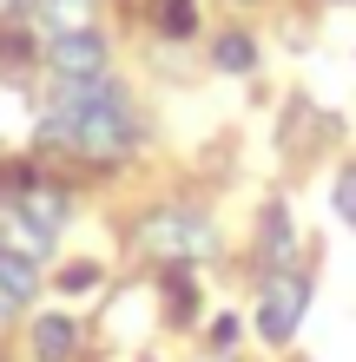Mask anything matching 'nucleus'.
<instances>
[{
  "label": "nucleus",
  "instance_id": "nucleus-9",
  "mask_svg": "<svg viewBox=\"0 0 356 362\" xmlns=\"http://www.w3.org/2000/svg\"><path fill=\"white\" fill-rule=\"evenodd\" d=\"M152 27L172 33V40H185V33L198 27V0H152Z\"/></svg>",
  "mask_w": 356,
  "mask_h": 362
},
{
  "label": "nucleus",
  "instance_id": "nucleus-11",
  "mask_svg": "<svg viewBox=\"0 0 356 362\" xmlns=\"http://www.w3.org/2000/svg\"><path fill=\"white\" fill-rule=\"evenodd\" d=\"M165 310H172V323H192L198 290H192V276H185V270H165Z\"/></svg>",
  "mask_w": 356,
  "mask_h": 362
},
{
  "label": "nucleus",
  "instance_id": "nucleus-14",
  "mask_svg": "<svg viewBox=\"0 0 356 362\" xmlns=\"http://www.w3.org/2000/svg\"><path fill=\"white\" fill-rule=\"evenodd\" d=\"M93 284H99V270H93V264H67V270H59V290H73V296H79V290H93Z\"/></svg>",
  "mask_w": 356,
  "mask_h": 362
},
{
  "label": "nucleus",
  "instance_id": "nucleus-5",
  "mask_svg": "<svg viewBox=\"0 0 356 362\" xmlns=\"http://www.w3.org/2000/svg\"><path fill=\"white\" fill-rule=\"evenodd\" d=\"M13 218H20V224H33V230H40V238H53V230H59V224H67V198H59V191H53V185H33V191H27V198H20V204H13Z\"/></svg>",
  "mask_w": 356,
  "mask_h": 362
},
{
  "label": "nucleus",
  "instance_id": "nucleus-6",
  "mask_svg": "<svg viewBox=\"0 0 356 362\" xmlns=\"http://www.w3.org/2000/svg\"><path fill=\"white\" fill-rule=\"evenodd\" d=\"M33 290H40L33 257H20V250H7V244H0V310H20V303H33Z\"/></svg>",
  "mask_w": 356,
  "mask_h": 362
},
{
  "label": "nucleus",
  "instance_id": "nucleus-16",
  "mask_svg": "<svg viewBox=\"0 0 356 362\" xmlns=\"http://www.w3.org/2000/svg\"><path fill=\"white\" fill-rule=\"evenodd\" d=\"M238 343V316H218L212 323V349H231Z\"/></svg>",
  "mask_w": 356,
  "mask_h": 362
},
{
  "label": "nucleus",
  "instance_id": "nucleus-10",
  "mask_svg": "<svg viewBox=\"0 0 356 362\" xmlns=\"http://www.w3.org/2000/svg\"><path fill=\"white\" fill-rule=\"evenodd\" d=\"M212 59H218L224 73H251V66H258V47H251L244 33H218V47H212Z\"/></svg>",
  "mask_w": 356,
  "mask_h": 362
},
{
  "label": "nucleus",
  "instance_id": "nucleus-1",
  "mask_svg": "<svg viewBox=\"0 0 356 362\" xmlns=\"http://www.w3.org/2000/svg\"><path fill=\"white\" fill-rule=\"evenodd\" d=\"M59 119L73 125V152H86V158H119V152H132V139H139V119L125 112V99H93V105H53Z\"/></svg>",
  "mask_w": 356,
  "mask_h": 362
},
{
  "label": "nucleus",
  "instance_id": "nucleus-7",
  "mask_svg": "<svg viewBox=\"0 0 356 362\" xmlns=\"http://www.w3.org/2000/svg\"><path fill=\"white\" fill-rule=\"evenodd\" d=\"M79 349V329L67 323V316H40V323H33V356L40 362H67Z\"/></svg>",
  "mask_w": 356,
  "mask_h": 362
},
{
  "label": "nucleus",
  "instance_id": "nucleus-4",
  "mask_svg": "<svg viewBox=\"0 0 356 362\" xmlns=\"http://www.w3.org/2000/svg\"><path fill=\"white\" fill-rule=\"evenodd\" d=\"M47 66H53L59 79H93V73H106V33H93V27L53 33V47H47Z\"/></svg>",
  "mask_w": 356,
  "mask_h": 362
},
{
  "label": "nucleus",
  "instance_id": "nucleus-2",
  "mask_svg": "<svg viewBox=\"0 0 356 362\" xmlns=\"http://www.w3.org/2000/svg\"><path fill=\"white\" fill-rule=\"evenodd\" d=\"M145 244L159 257H218V230L198 211H152L145 218Z\"/></svg>",
  "mask_w": 356,
  "mask_h": 362
},
{
  "label": "nucleus",
  "instance_id": "nucleus-12",
  "mask_svg": "<svg viewBox=\"0 0 356 362\" xmlns=\"http://www.w3.org/2000/svg\"><path fill=\"white\" fill-rule=\"evenodd\" d=\"M86 13H93V0H40V20H47L53 33H73Z\"/></svg>",
  "mask_w": 356,
  "mask_h": 362
},
{
  "label": "nucleus",
  "instance_id": "nucleus-15",
  "mask_svg": "<svg viewBox=\"0 0 356 362\" xmlns=\"http://www.w3.org/2000/svg\"><path fill=\"white\" fill-rule=\"evenodd\" d=\"M337 211L356 224V165H350V172H337Z\"/></svg>",
  "mask_w": 356,
  "mask_h": 362
},
{
  "label": "nucleus",
  "instance_id": "nucleus-3",
  "mask_svg": "<svg viewBox=\"0 0 356 362\" xmlns=\"http://www.w3.org/2000/svg\"><path fill=\"white\" fill-rule=\"evenodd\" d=\"M304 303H310V284L297 270H277L264 284V303H258V336L264 343H290L297 323H304Z\"/></svg>",
  "mask_w": 356,
  "mask_h": 362
},
{
  "label": "nucleus",
  "instance_id": "nucleus-8",
  "mask_svg": "<svg viewBox=\"0 0 356 362\" xmlns=\"http://www.w3.org/2000/svg\"><path fill=\"white\" fill-rule=\"evenodd\" d=\"M264 257L277 270H290V257H297V230H290V218L277 204H270V218H264Z\"/></svg>",
  "mask_w": 356,
  "mask_h": 362
},
{
  "label": "nucleus",
  "instance_id": "nucleus-13",
  "mask_svg": "<svg viewBox=\"0 0 356 362\" xmlns=\"http://www.w3.org/2000/svg\"><path fill=\"white\" fill-rule=\"evenodd\" d=\"M33 185H40V178H33V165H0V198H13V204H20Z\"/></svg>",
  "mask_w": 356,
  "mask_h": 362
}]
</instances>
